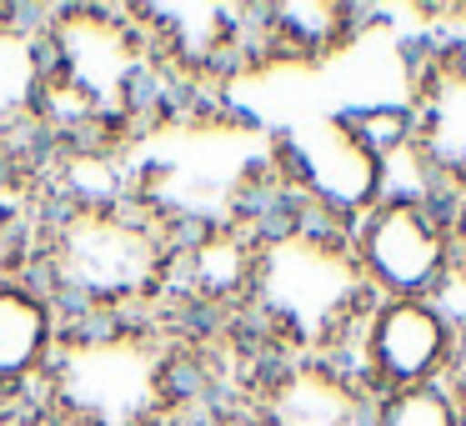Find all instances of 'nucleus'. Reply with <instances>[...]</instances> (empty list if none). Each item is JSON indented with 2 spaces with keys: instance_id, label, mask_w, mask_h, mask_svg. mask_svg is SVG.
<instances>
[{
  "instance_id": "6ab92c4d",
  "label": "nucleus",
  "mask_w": 466,
  "mask_h": 426,
  "mask_svg": "<svg viewBox=\"0 0 466 426\" xmlns=\"http://www.w3.org/2000/svg\"><path fill=\"white\" fill-rule=\"evenodd\" d=\"M196 426H246L241 416H211V421H196Z\"/></svg>"
},
{
  "instance_id": "1a4fd4ad",
  "label": "nucleus",
  "mask_w": 466,
  "mask_h": 426,
  "mask_svg": "<svg viewBox=\"0 0 466 426\" xmlns=\"http://www.w3.org/2000/svg\"><path fill=\"white\" fill-rule=\"evenodd\" d=\"M376 391L336 356H271L251 376L246 426H371Z\"/></svg>"
},
{
  "instance_id": "a211bd4d",
  "label": "nucleus",
  "mask_w": 466,
  "mask_h": 426,
  "mask_svg": "<svg viewBox=\"0 0 466 426\" xmlns=\"http://www.w3.org/2000/svg\"><path fill=\"white\" fill-rule=\"evenodd\" d=\"M451 221H456V246H461V266H466V196L451 206Z\"/></svg>"
},
{
  "instance_id": "7ed1b4c3",
  "label": "nucleus",
  "mask_w": 466,
  "mask_h": 426,
  "mask_svg": "<svg viewBox=\"0 0 466 426\" xmlns=\"http://www.w3.org/2000/svg\"><path fill=\"white\" fill-rule=\"evenodd\" d=\"M181 346L151 321L61 326L41 371V401L66 426H171L181 406Z\"/></svg>"
},
{
  "instance_id": "dca6fc26",
  "label": "nucleus",
  "mask_w": 466,
  "mask_h": 426,
  "mask_svg": "<svg viewBox=\"0 0 466 426\" xmlns=\"http://www.w3.org/2000/svg\"><path fill=\"white\" fill-rule=\"evenodd\" d=\"M0 426H66V421H56L46 406H15V411H0Z\"/></svg>"
},
{
  "instance_id": "f8f14e48",
  "label": "nucleus",
  "mask_w": 466,
  "mask_h": 426,
  "mask_svg": "<svg viewBox=\"0 0 466 426\" xmlns=\"http://www.w3.org/2000/svg\"><path fill=\"white\" fill-rule=\"evenodd\" d=\"M41 96V31L0 25V136H11L21 116H35Z\"/></svg>"
},
{
  "instance_id": "6e6552de",
  "label": "nucleus",
  "mask_w": 466,
  "mask_h": 426,
  "mask_svg": "<svg viewBox=\"0 0 466 426\" xmlns=\"http://www.w3.org/2000/svg\"><path fill=\"white\" fill-rule=\"evenodd\" d=\"M406 106H411V156L441 201L466 196V41L421 46L406 76Z\"/></svg>"
},
{
  "instance_id": "2eb2a0df",
  "label": "nucleus",
  "mask_w": 466,
  "mask_h": 426,
  "mask_svg": "<svg viewBox=\"0 0 466 426\" xmlns=\"http://www.w3.org/2000/svg\"><path fill=\"white\" fill-rule=\"evenodd\" d=\"M15 231H21V226H15V211H11V191H0V271H5V261L15 256V241H11Z\"/></svg>"
},
{
  "instance_id": "9b49d317",
  "label": "nucleus",
  "mask_w": 466,
  "mask_h": 426,
  "mask_svg": "<svg viewBox=\"0 0 466 426\" xmlns=\"http://www.w3.org/2000/svg\"><path fill=\"white\" fill-rule=\"evenodd\" d=\"M61 341V311L46 291L21 281H0V391L35 386Z\"/></svg>"
},
{
  "instance_id": "f03ea898",
  "label": "nucleus",
  "mask_w": 466,
  "mask_h": 426,
  "mask_svg": "<svg viewBox=\"0 0 466 426\" xmlns=\"http://www.w3.org/2000/svg\"><path fill=\"white\" fill-rule=\"evenodd\" d=\"M376 291L351 251V231L321 211L291 201L266 231H256V276L246 316L271 356H336L346 361Z\"/></svg>"
},
{
  "instance_id": "0eeeda50",
  "label": "nucleus",
  "mask_w": 466,
  "mask_h": 426,
  "mask_svg": "<svg viewBox=\"0 0 466 426\" xmlns=\"http://www.w3.org/2000/svg\"><path fill=\"white\" fill-rule=\"evenodd\" d=\"M456 331L451 311L441 301H421V296H376L366 311L361 331L351 341L346 361L361 371V381L381 391H406V386H431L446 381L456 366Z\"/></svg>"
},
{
  "instance_id": "20e7f679",
  "label": "nucleus",
  "mask_w": 466,
  "mask_h": 426,
  "mask_svg": "<svg viewBox=\"0 0 466 426\" xmlns=\"http://www.w3.org/2000/svg\"><path fill=\"white\" fill-rule=\"evenodd\" d=\"M166 51L151 25H131L121 11H66L41 31V96L35 116L71 131H121L146 111Z\"/></svg>"
},
{
  "instance_id": "9d476101",
  "label": "nucleus",
  "mask_w": 466,
  "mask_h": 426,
  "mask_svg": "<svg viewBox=\"0 0 466 426\" xmlns=\"http://www.w3.org/2000/svg\"><path fill=\"white\" fill-rule=\"evenodd\" d=\"M361 11L341 0H286V5H261V56L296 66H321L341 56L361 31Z\"/></svg>"
},
{
  "instance_id": "39448f33",
  "label": "nucleus",
  "mask_w": 466,
  "mask_h": 426,
  "mask_svg": "<svg viewBox=\"0 0 466 426\" xmlns=\"http://www.w3.org/2000/svg\"><path fill=\"white\" fill-rule=\"evenodd\" d=\"M351 251L376 296L441 301L461 271L451 201L431 191H386L351 226Z\"/></svg>"
},
{
  "instance_id": "423d86ee",
  "label": "nucleus",
  "mask_w": 466,
  "mask_h": 426,
  "mask_svg": "<svg viewBox=\"0 0 466 426\" xmlns=\"http://www.w3.org/2000/svg\"><path fill=\"white\" fill-rule=\"evenodd\" d=\"M271 166L296 201L321 211L326 221L346 226V231L391 191L386 186L391 166H381L356 141L351 126L341 121V111L306 116V121L286 126L271 151Z\"/></svg>"
},
{
  "instance_id": "4468645a",
  "label": "nucleus",
  "mask_w": 466,
  "mask_h": 426,
  "mask_svg": "<svg viewBox=\"0 0 466 426\" xmlns=\"http://www.w3.org/2000/svg\"><path fill=\"white\" fill-rule=\"evenodd\" d=\"M341 121L351 126V136H356V141H361L381 166H391L396 156L411 151L416 121H411V106H406V101H366V106L341 111Z\"/></svg>"
},
{
  "instance_id": "f3484780",
  "label": "nucleus",
  "mask_w": 466,
  "mask_h": 426,
  "mask_svg": "<svg viewBox=\"0 0 466 426\" xmlns=\"http://www.w3.org/2000/svg\"><path fill=\"white\" fill-rule=\"evenodd\" d=\"M461 331V346H456V366L451 376H446V386L456 391V401H461V421H466V326H456Z\"/></svg>"
},
{
  "instance_id": "ddd939ff",
  "label": "nucleus",
  "mask_w": 466,
  "mask_h": 426,
  "mask_svg": "<svg viewBox=\"0 0 466 426\" xmlns=\"http://www.w3.org/2000/svg\"><path fill=\"white\" fill-rule=\"evenodd\" d=\"M371 426H466V421L451 386L431 381V386H406V391H381Z\"/></svg>"
},
{
  "instance_id": "f257e3e1",
  "label": "nucleus",
  "mask_w": 466,
  "mask_h": 426,
  "mask_svg": "<svg viewBox=\"0 0 466 426\" xmlns=\"http://www.w3.org/2000/svg\"><path fill=\"white\" fill-rule=\"evenodd\" d=\"M186 236L166 216V206L146 196L81 201L35 226V261H41L46 301L56 311L86 321H141L176 286V256Z\"/></svg>"
}]
</instances>
